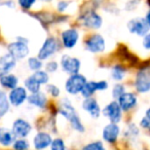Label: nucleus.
Here are the masks:
<instances>
[{
  "instance_id": "1",
  "label": "nucleus",
  "mask_w": 150,
  "mask_h": 150,
  "mask_svg": "<svg viewBox=\"0 0 150 150\" xmlns=\"http://www.w3.org/2000/svg\"><path fill=\"white\" fill-rule=\"evenodd\" d=\"M59 113L63 115L66 119H68L70 125H72L74 129L80 132V133L84 132V127L82 125L81 120H80L79 116L75 111L74 107L72 106V104L68 100H64V102H62V106L59 110Z\"/></svg>"
},
{
  "instance_id": "2",
  "label": "nucleus",
  "mask_w": 150,
  "mask_h": 150,
  "mask_svg": "<svg viewBox=\"0 0 150 150\" xmlns=\"http://www.w3.org/2000/svg\"><path fill=\"white\" fill-rule=\"evenodd\" d=\"M135 88L137 92L141 94L150 91V66L142 67L138 71L135 79Z\"/></svg>"
},
{
  "instance_id": "3",
  "label": "nucleus",
  "mask_w": 150,
  "mask_h": 150,
  "mask_svg": "<svg viewBox=\"0 0 150 150\" xmlns=\"http://www.w3.org/2000/svg\"><path fill=\"white\" fill-rule=\"evenodd\" d=\"M86 83V79L83 75L79 74V73H75V74H71L70 77L66 80L65 88H66L68 94L77 95L79 93H81Z\"/></svg>"
},
{
  "instance_id": "4",
  "label": "nucleus",
  "mask_w": 150,
  "mask_h": 150,
  "mask_svg": "<svg viewBox=\"0 0 150 150\" xmlns=\"http://www.w3.org/2000/svg\"><path fill=\"white\" fill-rule=\"evenodd\" d=\"M127 28L129 32L133 34H136L138 36H145L149 31V25L147 24L145 19L137 18L133 19L127 23Z\"/></svg>"
},
{
  "instance_id": "5",
  "label": "nucleus",
  "mask_w": 150,
  "mask_h": 150,
  "mask_svg": "<svg viewBox=\"0 0 150 150\" xmlns=\"http://www.w3.org/2000/svg\"><path fill=\"white\" fill-rule=\"evenodd\" d=\"M86 50L91 52H102L106 47L105 39L100 34H93L86 41Z\"/></svg>"
},
{
  "instance_id": "6",
  "label": "nucleus",
  "mask_w": 150,
  "mask_h": 150,
  "mask_svg": "<svg viewBox=\"0 0 150 150\" xmlns=\"http://www.w3.org/2000/svg\"><path fill=\"white\" fill-rule=\"evenodd\" d=\"M58 50V41L54 37H48L43 42L41 48L38 52V58L40 60H46L52 57Z\"/></svg>"
},
{
  "instance_id": "7",
  "label": "nucleus",
  "mask_w": 150,
  "mask_h": 150,
  "mask_svg": "<svg viewBox=\"0 0 150 150\" xmlns=\"http://www.w3.org/2000/svg\"><path fill=\"white\" fill-rule=\"evenodd\" d=\"M61 66L66 73L75 74V73H78L80 69V61L68 54H64L61 59Z\"/></svg>"
},
{
  "instance_id": "8",
  "label": "nucleus",
  "mask_w": 150,
  "mask_h": 150,
  "mask_svg": "<svg viewBox=\"0 0 150 150\" xmlns=\"http://www.w3.org/2000/svg\"><path fill=\"white\" fill-rule=\"evenodd\" d=\"M103 114L111 121V122L118 123L121 120V108L119 106L118 102H113L109 103L103 110Z\"/></svg>"
},
{
  "instance_id": "9",
  "label": "nucleus",
  "mask_w": 150,
  "mask_h": 150,
  "mask_svg": "<svg viewBox=\"0 0 150 150\" xmlns=\"http://www.w3.org/2000/svg\"><path fill=\"white\" fill-rule=\"evenodd\" d=\"M8 52L16 60L24 59L29 54V47L27 43L24 41H16L8 45Z\"/></svg>"
},
{
  "instance_id": "10",
  "label": "nucleus",
  "mask_w": 150,
  "mask_h": 150,
  "mask_svg": "<svg viewBox=\"0 0 150 150\" xmlns=\"http://www.w3.org/2000/svg\"><path fill=\"white\" fill-rule=\"evenodd\" d=\"M108 88V83L105 80H101V81H86V86H83L81 91V95L84 98H88L92 97L93 94H95L96 91H105Z\"/></svg>"
},
{
  "instance_id": "11",
  "label": "nucleus",
  "mask_w": 150,
  "mask_h": 150,
  "mask_svg": "<svg viewBox=\"0 0 150 150\" xmlns=\"http://www.w3.org/2000/svg\"><path fill=\"white\" fill-rule=\"evenodd\" d=\"M32 129V127L28 121L24 119H17L13 122V133L15 134L16 137L25 138L30 134Z\"/></svg>"
},
{
  "instance_id": "12",
  "label": "nucleus",
  "mask_w": 150,
  "mask_h": 150,
  "mask_svg": "<svg viewBox=\"0 0 150 150\" xmlns=\"http://www.w3.org/2000/svg\"><path fill=\"white\" fill-rule=\"evenodd\" d=\"M120 133L117 123L111 122L103 129V139L108 143H115Z\"/></svg>"
},
{
  "instance_id": "13",
  "label": "nucleus",
  "mask_w": 150,
  "mask_h": 150,
  "mask_svg": "<svg viewBox=\"0 0 150 150\" xmlns=\"http://www.w3.org/2000/svg\"><path fill=\"white\" fill-rule=\"evenodd\" d=\"M78 38H79V35H78V31L76 29L71 28V29L65 30L62 33L63 45L67 48H72L73 46L76 45Z\"/></svg>"
},
{
  "instance_id": "14",
  "label": "nucleus",
  "mask_w": 150,
  "mask_h": 150,
  "mask_svg": "<svg viewBox=\"0 0 150 150\" xmlns=\"http://www.w3.org/2000/svg\"><path fill=\"white\" fill-rule=\"evenodd\" d=\"M82 24L91 29H99L102 26L103 20L97 13L88 11L84 15L83 19H82Z\"/></svg>"
},
{
  "instance_id": "15",
  "label": "nucleus",
  "mask_w": 150,
  "mask_h": 150,
  "mask_svg": "<svg viewBox=\"0 0 150 150\" xmlns=\"http://www.w3.org/2000/svg\"><path fill=\"white\" fill-rule=\"evenodd\" d=\"M82 108L84 111L88 113L93 118H98L101 114V109L98 102L95 99H92L91 97L86 98L82 102Z\"/></svg>"
},
{
  "instance_id": "16",
  "label": "nucleus",
  "mask_w": 150,
  "mask_h": 150,
  "mask_svg": "<svg viewBox=\"0 0 150 150\" xmlns=\"http://www.w3.org/2000/svg\"><path fill=\"white\" fill-rule=\"evenodd\" d=\"M28 98L27 92L24 88H18L16 86L15 88H13L9 94V102L13 105V106H20L26 101V99Z\"/></svg>"
},
{
  "instance_id": "17",
  "label": "nucleus",
  "mask_w": 150,
  "mask_h": 150,
  "mask_svg": "<svg viewBox=\"0 0 150 150\" xmlns=\"http://www.w3.org/2000/svg\"><path fill=\"white\" fill-rule=\"evenodd\" d=\"M118 104L121 110L127 111L137 104V97L132 93H123L118 98Z\"/></svg>"
},
{
  "instance_id": "18",
  "label": "nucleus",
  "mask_w": 150,
  "mask_h": 150,
  "mask_svg": "<svg viewBox=\"0 0 150 150\" xmlns=\"http://www.w3.org/2000/svg\"><path fill=\"white\" fill-rule=\"evenodd\" d=\"M52 137L47 133H38L34 137V147L36 149H43L52 144Z\"/></svg>"
},
{
  "instance_id": "19",
  "label": "nucleus",
  "mask_w": 150,
  "mask_h": 150,
  "mask_svg": "<svg viewBox=\"0 0 150 150\" xmlns=\"http://www.w3.org/2000/svg\"><path fill=\"white\" fill-rule=\"evenodd\" d=\"M16 66V59L11 54L0 57V74L7 73Z\"/></svg>"
},
{
  "instance_id": "20",
  "label": "nucleus",
  "mask_w": 150,
  "mask_h": 150,
  "mask_svg": "<svg viewBox=\"0 0 150 150\" xmlns=\"http://www.w3.org/2000/svg\"><path fill=\"white\" fill-rule=\"evenodd\" d=\"M28 102L36 107L44 108L46 105V102H47V99H46V96L43 93L38 91V92H36V93H32V94L28 97Z\"/></svg>"
},
{
  "instance_id": "21",
  "label": "nucleus",
  "mask_w": 150,
  "mask_h": 150,
  "mask_svg": "<svg viewBox=\"0 0 150 150\" xmlns=\"http://www.w3.org/2000/svg\"><path fill=\"white\" fill-rule=\"evenodd\" d=\"M18 78L17 76L13 74H7V73H3L0 74V83L2 84V86L6 88H15L18 86Z\"/></svg>"
},
{
  "instance_id": "22",
  "label": "nucleus",
  "mask_w": 150,
  "mask_h": 150,
  "mask_svg": "<svg viewBox=\"0 0 150 150\" xmlns=\"http://www.w3.org/2000/svg\"><path fill=\"white\" fill-rule=\"evenodd\" d=\"M15 134L7 129H0V144L4 146L11 145L13 142H15Z\"/></svg>"
},
{
  "instance_id": "23",
  "label": "nucleus",
  "mask_w": 150,
  "mask_h": 150,
  "mask_svg": "<svg viewBox=\"0 0 150 150\" xmlns=\"http://www.w3.org/2000/svg\"><path fill=\"white\" fill-rule=\"evenodd\" d=\"M9 109V100H7L6 95L0 91V117H2Z\"/></svg>"
},
{
  "instance_id": "24",
  "label": "nucleus",
  "mask_w": 150,
  "mask_h": 150,
  "mask_svg": "<svg viewBox=\"0 0 150 150\" xmlns=\"http://www.w3.org/2000/svg\"><path fill=\"white\" fill-rule=\"evenodd\" d=\"M25 86L28 88V91H30L31 93H36V92H38V91H40V86H41V84H40L39 82L36 81L32 76H30L29 78L26 79Z\"/></svg>"
},
{
  "instance_id": "25",
  "label": "nucleus",
  "mask_w": 150,
  "mask_h": 150,
  "mask_svg": "<svg viewBox=\"0 0 150 150\" xmlns=\"http://www.w3.org/2000/svg\"><path fill=\"white\" fill-rule=\"evenodd\" d=\"M32 77H33L37 82H39L40 84H45V83H47V81H48L47 73L44 72V71H41V70L35 71V73L32 75Z\"/></svg>"
},
{
  "instance_id": "26",
  "label": "nucleus",
  "mask_w": 150,
  "mask_h": 150,
  "mask_svg": "<svg viewBox=\"0 0 150 150\" xmlns=\"http://www.w3.org/2000/svg\"><path fill=\"white\" fill-rule=\"evenodd\" d=\"M125 69L120 66H115L112 69V78L115 80H121L125 78Z\"/></svg>"
},
{
  "instance_id": "27",
  "label": "nucleus",
  "mask_w": 150,
  "mask_h": 150,
  "mask_svg": "<svg viewBox=\"0 0 150 150\" xmlns=\"http://www.w3.org/2000/svg\"><path fill=\"white\" fill-rule=\"evenodd\" d=\"M28 66L31 70L37 71L40 70V68L42 67V62L39 58H30L28 60Z\"/></svg>"
},
{
  "instance_id": "28",
  "label": "nucleus",
  "mask_w": 150,
  "mask_h": 150,
  "mask_svg": "<svg viewBox=\"0 0 150 150\" xmlns=\"http://www.w3.org/2000/svg\"><path fill=\"white\" fill-rule=\"evenodd\" d=\"M140 125H141L143 129H148L150 132V108L147 109L145 112V116L141 119L140 121Z\"/></svg>"
},
{
  "instance_id": "29",
  "label": "nucleus",
  "mask_w": 150,
  "mask_h": 150,
  "mask_svg": "<svg viewBox=\"0 0 150 150\" xmlns=\"http://www.w3.org/2000/svg\"><path fill=\"white\" fill-rule=\"evenodd\" d=\"M50 147H52V149H54V150H64L65 149L64 141H63L62 139H60V138L52 140V144H50Z\"/></svg>"
},
{
  "instance_id": "30",
  "label": "nucleus",
  "mask_w": 150,
  "mask_h": 150,
  "mask_svg": "<svg viewBox=\"0 0 150 150\" xmlns=\"http://www.w3.org/2000/svg\"><path fill=\"white\" fill-rule=\"evenodd\" d=\"M83 149H86V150H103L104 149V146H103L102 142L96 141V142H92V143L86 145L83 147Z\"/></svg>"
},
{
  "instance_id": "31",
  "label": "nucleus",
  "mask_w": 150,
  "mask_h": 150,
  "mask_svg": "<svg viewBox=\"0 0 150 150\" xmlns=\"http://www.w3.org/2000/svg\"><path fill=\"white\" fill-rule=\"evenodd\" d=\"M125 92V88L122 84H115L112 90V95L115 99H118Z\"/></svg>"
},
{
  "instance_id": "32",
  "label": "nucleus",
  "mask_w": 150,
  "mask_h": 150,
  "mask_svg": "<svg viewBox=\"0 0 150 150\" xmlns=\"http://www.w3.org/2000/svg\"><path fill=\"white\" fill-rule=\"evenodd\" d=\"M13 148H16V149H28L29 143L26 140H17L13 143Z\"/></svg>"
},
{
  "instance_id": "33",
  "label": "nucleus",
  "mask_w": 150,
  "mask_h": 150,
  "mask_svg": "<svg viewBox=\"0 0 150 150\" xmlns=\"http://www.w3.org/2000/svg\"><path fill=\"white\" fill-rule=\"evenodd\" d=\"M46 91H47L52 97H59L61 93L60 88L57 86H54V84H48V86H46Z\"/></svg>"
},
{
  "instance_id": "34",
  "label": "nucleus",
  "mask_w": 150,
  "mask_h": 150,
  "mask_svg": "<svg viewBox=\"0 0 150 150\" xmlns=\"http://www.w3.org/2000/svg\"><path fill=\"white\" fill-rule=\"evenodd\" d=\"M35 1L36 0H19V3L23 8L29 9L35 3Z\"/></svg>"
},
{
  "instance_id": "35",
  "label": "nucleus",
  "mask_w": 150,
  "mask_h": 150,
  "mask_svg": "<svg viewBox=\"0 0 150 150\" xmlns=\"http://www.w3.org/2000/svg\"><path fill=\"white\" fill-rule=\"evenodd\" d=\"M45 69L47 72H56L58 70V63L54 62V61H50L46 64Z\"/></svg>"
},
{
  "instance_id": "36",
  "label": "nucleus",
  "mask_w": 150,
  "mask_h": 150,
  "mask_svg": "<svg viewBox=\"0 0 150 150\" xmlns=\"http://www.w3.org/2000/svg\"><path fill=\"white\" fill-rule=\"evenodd\" d=\"M143 45L145 48L150 50V32H148L145 36H144V41H143Z\"/></svg>"
},
{
  "instance_id": "37",
  "label": "nucleus",
  "mask_w": 150,
  "mask_h": 150,
  "mask_svg": "<svg viewBox=\"0 0 150 150\" xmlns=\"http://www.w3.org/2000/svg\"><path fill=\"white\" fill-rule=\"evenodd\" d=\"M69 3L67 2V1H60V2L58 3V11H64L65 9L68 7Z\"/></svg>"
},
{
  "instance_id": "38",
  "label": "nucleus",
  "mask_w": 150,
  "mask_h": 150,
  "mask_svg": "<svg viewBox=\"0 0 150 150\" xmlns=\"http://www.w3.org/2000/svg\"><path fill=\"white\" fill-rule=\"evenodd\" d=\"M146 22H147V24L149 25V27H150V11L147 13V15H146Z\"/></svg>"
},
{
  "instance_id": "39",
  "label": "nucleus",
  "mask_w": 150,
  "mask_h": 150,
  "mask_svg": "<svg viewBox=\"0 0 150 150\" xmlns=\"http://www.w3.org/2000/svg\"><path fill=\"white\" fill-rule=\"evenodd\" d=\"M42 1H45V2H50V1H52V0H42Z\"/></svg>"
}]
</instances>
